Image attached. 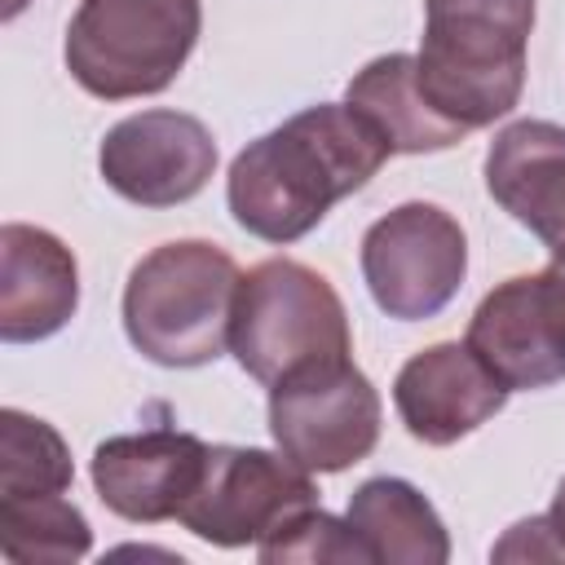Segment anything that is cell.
<instances>
[{"instance_id":"6da1fadb","label":"cell","mask_w":565,"mask_h":565,"mask_svg":"<svg viewBox=\"0 0 565 565\" xmlns=\"http://www.w3.org/2000/svg\"><path fill=\"white\" fill-rule=\"evenodd\" d=\"M388 154V141L349 102L305 106L234 154L225 177L230 216L252 238L287 247L362 190Z\"/></svg>"},{"instance_id":"7a4b0ae2","label":"cell","mask_w":565,"mask_h":565,"mask_svg":"<svg viewBox=\"0 0 565 565\" xmlns=\"http://www.w3.org/2000/svg\"><path fill=\"white\" fill-rule=\"evenodd\" d=\"M530 31L534 0H424L415 75L433 110L468 132L512 115Z\"/></svg>"},{"instance_id":"3957f363","label":"cell","mask_w":565,"mask_h":565,"mask_svg":"<svg viewBox=\"0 0 565 565\" xmlns=\"http://www.w3.org/2000/svg\"><path fill=\"white\" fill-rule=\"evenodd\" d=\"M238 265L207 238H172L146 252L124 287L128 344L168 371H194L225 353Z\"/></svg>"},{"instance_id":"277c9868","label":"cell","mask_w":565,"mask_h":565,"mask_svg":"<svg viewBox=\"0 0 565 565\" xmlns=\"http://www.w3.org/2000/svg\"><path fill=\"white\" fill-rule=\"evenodd\" d=\"M230 353L265 388L296 371L344 362L353 353V335L340 291L291 256L252 265L238 278Z\"/></svg>"},{"instance_id":"5b68a950","label":"cell","mask_w":565,"mask_h":565,"mask_svg":"<svg viewBox=\"0 0 565 565\" xmlns=\"http://www.w3.org/2000/svg\"><path fill=\"white\" fill-rule=\"evenodd\" d=\"M199 31V0H79L62 62L97 102L154 97L190 62Z\"/></svg>"},{"instance_id":"8992f818","label":"cell","mask_w":565,"mask_h":565,"mask_svg":"<svg viewBox=\"0 0 565 565\" xmlns=\"http://www.w3.org/2000/svg\"><path fill=\"white\" fill-rule=\"evenodd\" d=\"M358 265L380 313L424 322L459 296L468 274V238L446 207L411 199L366 225Z\"/></svg>"},{"instance_id":"52a82bcc","label":"cell","mask_w":565,"mask_h":565,"mask_svg":"<svg viewBox=\"0 0 565 565\" xmlns=\"http://www.w3.org/2000/svg\"><path fill=\"white\" fill-rule=\"evenodd\" d=\"M380 393L353 358L296 371L269 388V437L313 477L362 463L380 441Z\"/></svg>"},{"instance_id":"ba28073f","label":"cell","mask_w":565,"mask_h":565,"mask_svg":"<svg viewBox=\"0 0 565 565\" xmlns=\"http://www.w3.org/2000/svg\"><path fill=\"white\" fill-rule=\"evenodd\" d=\"M305 508H318V486L296 459L260 446H212L177 521L212 547H256Z\"/></svg>"},{"instance_id":"9c48e42d","label":"cell","mask_w":565,"mask_h":565,"mask_svg":"<svg viewBox=\"0 0 565 565\" xmlns=\"http://www.w3.org/2000/svg\"><path fill=\"white\" fill-rule=\"evenodd\" d=\"M463 344L516 388H552L565 380V287L552 269L503 278L468 318Z\"/></svg>"},{"instance_id":"30bf717a","label":"cell","mask_w":565,"mask_h":565,"mask_svg":"<svg viewBox=\"0 0 565 565\" xmlns=\"http://www.w3.org/2000/svg\"><path fill=\"white\" fill-rule=\"evenodd\" d=\"M97 172L137 207H177L212 181L216 141L207 124L185 110H141L106 128Z\"/></svg>"},{"instance_id":"8fae6325","label":"cell","mask_w":565,"mask_h":565,"mask_svg":"<svg viewBox=\"0 0 565 565\" xmlns=\"http://www.w3.org/2000/svg\"><path fill=\"white\" fill-rule=\"evenodd\" d=\"M207 441L159 424V428H141V433H115L93 450L88 477L97 499L137 525H154V521H177L181 508L190 503V494L203 481L207 468Z\"/></svg>"},{"instance_id":"7c38bea8","label":"cell","mask_w":565,"mask_h":565,"mask_svg":"<svg viewBox=\"0 0 565 565\" xmlns=\"http://www.w3.org/2000/svg\"><path fill=\"white\" fill-rule=\"evenodd\" d=\"M393 406L424 446H455L508 406V384L459 340L411 353L393 380Z\"/></svg>"},{"instance_id":"4fadbf2b","label":"cell","mask_w":565,"mask_h":565,"mask_svg":"<svg viewBox=\"0 0 565 565\" xmlns=\"http://www.w3.org/2000/svg\"><path fill=\"white\" fill-rule=\"evenodd\" d=\"M79 309V265L71 247L26 221L0 230V340L35 344L57 335Z\"/></svg>"},{"instance_id":"5bb4252c","label":"cell","mask_w":565,"mask_h":565,"mask_svg":"<svg viewBox=\"0 0 565 565\" xmlns=\"http://www.w3.org/2000/svg\"><path fill=\"white\" fill-rule=\"evenodd\" d=\"M490 199L539 243H565V128L552 119H512L486 150Z\"/></svg>"},{"instance_id":"9a60e30c","label":"cell","mask_w":565,"mask_h":565,"mask_svg":"<svg viewBox=\"0 0 565 565\" xmlns=\"http://www.w3.org/2000/svg\"><path fill=\"white\" fill-rule=\"evenodd\" d=\"M344 102L388 141L393 154H433V150H450L468 137V128L437 115L433 102L424 97L419 75H415V53L371 57L349 79Z\"/></svg>"},{"instance_id":"2e32d148","label":"cell","mask_w":565,"mask_h":565,"mask_svg":"<svg viewBox=\"0 0 565 565\" xmlns=\"http://www.w3.org/2000/svg\"><path fill=\"white\" fill-rule=\"evenodd\" d=\"M349 525L380 565H446L450 534L406 477H371L349 494Z\"/></svg>"},{"instance_id":"e0dca14e","label":"cell","mask_w":565,"mask_h":565,"mask_svg":"<svg viewBox=\"0 0 565 565\" xmlns=\"http://www.w3.org/2000/svg\"><path fill=\"white\" fill-rule=\"evenodd\" d=\"M93 547L88 516L66 494H0V552L18 565H71Z\"/></svg>"},{"instance_id":"ac0fdd59","label":"cell","mask_w":565,"mask_h":565,"mask_svg":"<svg viewBox=\"0 0 565 565\" xmlns=\"http://www.w3.org/2000/svg\"><path fill=\"white\" fill-rule=\"evenodd\" d=\"M75 481L71 446L49 424L18 406L0 411V494H66Z\"/></svg>"},{"instance_id":"d6986e66","label":"cell","mask_w":565,"mask_h":565,"mask_svg":"<svg viewBox=\"0 0 565 565\" xmlns=\"http://www.w3.org/2000/svg\"><path fill=\"white\" fill-rule=\"evenodd\" d=\"M256 556L265 565H375L366 543L358 539V530L349 525V516H331L322 508H305L296 512L282 530H274L269 539L256 543Z\"/></svg>"},{"instance_id":"ffe728a7","label":"cell","mask_w":565,"mask_h":565,"mask_svg":"<svg viewBox=\"0 0 565 565\" xmlns=\"http://www.w3.org/2000/svg\"><path fill=\"white\" fill-rule=\"evenodd\" d=\"M490 556H494V561H565V552H561V543H556L547 516H525V521H516V525L490 547Z\"/></svg>"},{"instance_id":"44dd1931","label":"cell","mask_w":565,"mask_h":565,"mask_svg":"<svg viewBox=\"0 0 565 565\" xmlns=\"http://www.w3.org/2000/svg\"><path fill=\"white\" fill-rule=\"evenodd\" d=\"M543 516H547V525H552V534H556V543H561V552H565V477H561V486H556V494H552V508H547Z\"/></svg>"},{"instance_id":"7402d4cb","label":"cell","mask_w":565,"mask_h":565,"mask_svg":"<svg viewBox=\"0 0 565 565\" xmlns=\"http://www.w3.org/2000/svg\"><path fill=\"white\" fill-rule=\"evenodd\" d=\"M547 269L561 278V287H565V243L561 247H552V260H547Z\"/></svg>"}]
</instances>
